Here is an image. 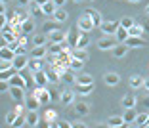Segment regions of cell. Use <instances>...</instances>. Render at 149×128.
<instances>
[{
	"label": "cell",
	"mask_w": 149,
	"mask_h": 128,
	"mask_svg": "<svg viewBox=\"0 0 149 128\" xmlns=\"http://www.w3.org/2000/svg\"><path fill=\"white\" fill-rule=\"evenodd\" d=\"M73 107H74V113H77L79 117H86L88 113H90V105H88V103H84V102L73 103Z\"/></svg>",
	"instance_id": "20"
},
{
	"label": "cell",
	"mask_w": 149,
	"mask_h": 128,
	"mask_svg": "<svg viewBox=\"0 0 149 128\" xmlns=\"http://www.w3.org/2000/svg\"><path fill=\"white\" fill-rule=\"evenodd\" d=\"M145 13H147V15H149V4H147V8H145Z\"/></svg>",
	"instance_id": "54"
},
{
	"label": "cell",
	"mask_w": 149,
	"mask_h": 128,
	"mask_svg": "<svg viewBox=\"0 0 149 128\" xmlns=\"http://www.w3.org/2000/svg\"><path fill=\"white\" fill-rule=\"evenodd\" d=\"M23 124H27L25 115H17V119L13 120V124H12V126H13V128H19V126H23Z\"/></svg>",
	"instance_id": "42"
},
{
	"label": "cell",
	"mask_w": 149,
	"mask_h": 128,
	"mask_svg": "<svg viewBox=\"0 0 149 128\" xmlns=\"http://www.w3.org/2000/svg\"><path fill=\"white\" fill-rule=\"evenodd\" d=\"M126 44L130 46V48H143L147 42H145L143 36H128V38H126Z\"/></svg>",
	"instance_id": "13"
},
{
	"label": "cell",
	"mask_w": 149,
	"mask_h": 128,
	"mask_svg": "<svg viewBox=\"0 0 149 128\" xmlns=\"http://www.w3.org/2000/svg\"><path fill=\"white\" fill-rule=\"evenodd\" d=\"M128 2H132V4H138V2H140V0H128Z\"/></svg>",
	"instance_id": "53"
},
{
	"label": "cell",
	"mask_w": 149,
	"mask_h": 128,
	"mask_svg": "<svg viewBox=\"0 0 149 128\" xmlns=\"http://www.w3.org/2000/svg\"><path fill=\"white\" fill-rule=\"evenodd\" d=\"M17 119V111L13 109V111H10V113H6V117H4V120H6V124H10L12 126L13 124V120Z\"/></svg>",
	"instance_id": "39"
},
{
	"label": "cell",
	"mask_w": 149,
	"mask_h": 128,
	"mask_svg": "<svg viewBox=\"0 0 149 128\" xmlns=\"http://www.w3.org/2000/svg\"><path fill=\"white\" fill-rule=\"evenodd\" d=\"M27 69L33 71V73H36V71H42V59L31 58V59H29V67H27Z\"/></svg>",
	"instance_id": "32"
},
{
	"label": "cell",
	"mask_w": 149,
	"mask_h": 128,
	"mask_svg": "<svg viewBox=\"0 0 149 128\" xmlns=\"http://www.w3.org/2000/svg\"><path fill=\"white\" fill-rule=\"evenodd\" d=\"M29 56H15V59H13V67L17 71H25L27 67H29Z\"/></svg>",
	"instance_id": "10"
},
{
	"label": "cell",
	"mask_w": 149,
	"mask_h": 128,
	"mask_svg": "<svg viewBox=\"0 0 149 128\" xmlns=\"http://www.w3.org/2000/svg\"><path fill=\"white\" fill-rule=\"evenodd\" d=\"M134 25H136V21L132 17H128V15L120 19V27H124V29H130V27H134Z\"/></svg>",
	"instance_id": "40"
},
{
	"label": "cell",
	"mask_w": 149,
	"mask_h": 128,
	"mask_svg": "<svg viewBox=\"0 0 149 128\" xmlns=\"http://www.w3.org/2000/svg\"><path fill=\"white\" fill-rule=\"evenodd\" d=\"M79 36H80V29L79 31H71L69 36H67V42H69L73 48H77V44H79Z\"/></svg>",
	"instance_id": "35"
},
{
	"label": "cell",
	"mask_w": 149,
	"mask_h": 128,
	"mask_svg": "<svg viewBox=\"0 0 149 128\" xmlns=\"http://www.w3.org/2000/svg\"><path fill=\"white\" fill-rule=\"evenodd\" d=\"M25 120H27V126L35 128L36 124H38V120H40L38 111H35V109H27V113H25Z\"/></svg>",
	"instance_id": "7"
},
{
	"label": "cell",
	"mask_w": 149,
	"mask_h": 128,
	"mask_svg": "<svg viewBox=\"0 0 149 128\" xmlns=\"http://www.w3.org/2000/svg\"><path fill=\"white\" fill-rule=\"evenodd\" d=\"M46 75H48V80L50 84H57L61 82V73L56 69V67H52V69H46Z\"/></svg>",
	"instance_id": "18"
},
{
	"label": "cell",
	"mask_w": 149,
	"mask_h": 128,
	"mask_svg": "<svg viewBox=\"0 0 149 128\" xmlns=\"http://www.w3.org/2000/svg\"><path fill=\"white\" fill-rule=\"evenodd\" d=\"M67 36H69V33H63L61 29H56L54 33L48 35V38H50V42H63V40H67Z\"/></svg>",
	"instance_id": "16"
},
{
	"label": "cell",
	"mask_w": 149,
	"mask_h": 128,
	"mask_svg": "<svg viewBox=\"0 0 149 128\" xmlns=\"http://www.w3.org/2000/svg\"><path fill=\"white\" fill-rule=\"evenodd\" d=\"M124 119L123 117H118V115H113V117H109V119L105 120V126H109V128H120V126H124Z\"/></svg>",
	"instance_id": "15"
},
{
	"label": "cell",
	"mask_w": 149,
	"mask_h": 128,
	"mask_svg": "<svg viewBox=\"0 0 149 128\" xmlns=\"http://www.w3.org/2000/svg\"><path fill=\"white\" fill-rule=\"evenodd\" d=\"M138 99L134 94H126V96H123V99H120V105L124 107V109H130V107H136Z\"/></svg>",
	"instance_id": "17"
},
{
	"label": "cell",
	"mask_w": 149,
	"mask_h": 128,
	"mask_svg": "<svg viewBox=\"0 0 149 128\" xmlns=\"http://www.w3.org/2000/svg\"><path fill=\"white\" fill-rule=\"evenodd\" d=\"M141 27H143V31H145V33L149 35V15H147V17L143 19V21H141Z\"/></svg>",
	"instance_id": "46"
},
{
	"label": "cell",
	"mask_w": 149,
	"mask_h": 128,
	"mask_svg": "<svg viewBox=\"0 0 149 128\" xmlns=\"http://www.w3.org/2000/svg\"><path fill=\"white\" fill-rule=\"evenodd\" d=\"M50 96H52V99H59V97H61V90L52 88V90H50Z\"/></svg>",
	"instance_id": "44"
},
{
	"label": "cell",
	"mask_w": 149,
	"mask_h": 128,
	"mask_svg": "<svg viewBox=\"0 0 149 128\" xmlns=\"http://www.w3.org/2000/svg\"><path fill=\"white\" fill-rule=\"evenodd\" d=\"M147 120H149V113H138L134 126H147Z\"/></svg>",
	"instance_id": "33"
},
{
	"label": "cell",
	"mask_w": 149,
	"mask_h": 128,
	"mask_svg": "<svg viewBox=\"0 0 149 128\" xmlns=\"http://www.w3.org/2000/svg\"><path fill=\"white\" fill-rule=\"evenodd\" d=\"M103 82H105L107 86H117V84L120 82V75L115 73V71H109V73L103 75Z\"/></svg>",
	"instance_id": "9"
},
{
	"label": "cell",
	"mask_w": 149,
	"mask_h": 128,
	"mask_svg": "<svg viewBox=\"0 0 149 128\" xmlns=\"http://www.w3.org/2000/svg\"><path fill=\"white\" fill-rule=\"evenodd\" d=\"M33 31H35V21L29 17L27 21H23V23H21V35H31Z\"/></svg>",
	"instance_id": "26"
},
{
	"label": "cell",
	"mask_w": 149,
	"mask_h": 128,
	"mask_svg": "<svg viewBox=\"0 0 149 128\" xmlns=\"http://www.w3.org/2000/svg\"><path fill=\"white\" fill-rule=\"evenodd\" d=\"M56 10H57V6L54 4V0H50V2H46V4L42 6V13L44 15H54Z\"/></svg>",
	"instance_id": "31"
},
{
	"label": "cell",
	"mask_w": 149,
	"mask_h": 128,
	"mask_svg": "<svg viewBox=\"0 0 149 128\" xmlns=\"http://www.w3.org/2000/svg\"><path fill=\"white\" fill-rule=\"evenodd\" d=\"M120 27V19H113V21H103L101 23V31H103V35H113L115 36V33H117V29Z\"/></svg>",
	"instance_id": "4"
},
{
	"label": "cell",
	"mask_w": 149,
	"mask_h": 128,
	"mask_svg": "<svg viewBox=\"0 0 149 128\" xmlns=\"http://www.w3.org/2000/svg\"><path fill=\"white\" fill-rule=\"evenodd\" d=\"M17 38H19V35H15L13 31H2V42L4 44H10V42H13Z\"/></svg>",
	"instance_id": "29"
},
{
	"label": "cell",
	"mask_w": 149,
	"mask_h": 128,
	"mask_svg": "<svg viewBox=\"0 0 149 128\" xmlns=\"http://www.w3.org/2000/svg\"><path fill=\"white\" fill-rule=\"evenodd\" d=\"M52 17L56 19L57 23H65L67 19H69V13H67V12H65L63 8H57V10H56V13H54Z\"/></svg>",
	"instance_id": "27"
},
{
	"label": "cell",
	"mask_w": 149,
	"mask_h": 128,
	"mask_svg": "<svg viewBox=\"0 0 149 128\" xmlns=\"http://www.w3.org/2000/svg\"><path fill=\"white\" fill-rule=\"evenodd\" d=\"M29 56L35 58V59H46V56H48V46H33Z\"/></svg>",
	"instance_id": "6"
},
{
	"label": "cell",
	"mask_w": 149,
	"mask_h": 128,
	"mask_svg": "<svg viewBox=\"0 0 149 128\" xmlns=\"http://www.w3.org/2000/svg\"><path fill=\"white\" fill-rule=\"evenodd\" d=\"M27 88H21V86H10V96L15 103H25V97H27Z\"/></svg>",
	"instance_id": "3"
},
{
	"label": "cell",
	"mask_w": 149,
	"mask_h": 128,
	"mask_svg": "<svg viewBox=\"0 0 149 128\" xmlns=\"http://www.w3.org/2000/svg\"><path fill=\"white\" fill-rule=\"evenodd\" d=\"M130 50H132V48L126 44V42H117V44H115V48L111 50V52H113V58L120 59V58H124V56H126Z\"/></svg>",
	"instance_id": "5"
},
{
	"label": "cell",
	"mask_w": 149,
	"mask_h": 128,
	"mask_svg": "<svg viewBox=\"0 0 149 128\" xmlns=\"http://www.w3.org/2000/svg\"><path fill=\"white\" fill-rule=\"evenodd\" d=\"M77 86H82V84H94V77L88 75V73H80V75H77Z\"/></svg>",
	"instance_id": "24"
},
{
	"label": "cell",
	"mask_w": 149,
	"mask_h": 128,
	"mask_svg": "<svg viewBox=\"0 0 149 128\" xmlns=\"http://www.w3.org/2000/svg\"><path fill=\"white\" fill-rule=\"evenodd\" d=\"M143 90H147V92H149V79L143 80Z\"/></svg>",
	"instance_id": "51"
},
{
	"label": "cell",
	"mask_w": 149,
	"mask_h": 128,
	"mask_svg": "<svg viewBox=\"0 0 149 128\" xmlns=\"http://www.w3.org/2000/svg\"><path fill=\"white\" fill-rule=\"evenodd\" d=\"M15 73H17L15 67H12V69H8V71H0V80H10Z\"/></svg>",
	"instance_id": "38"
},
{
	"label": "cell",
	"mask_w": 149,
	"mask_h": 128,
	"mask_svg": "<svg viewBox=\"0 0 149 128\" xmlns=\"http://www.w3.org/2000/svg\"><path fill=\"white\" fill-rule=\"evenodd\" d=\"M36 2H38L40 6H44V4H46V2H50V0H36Z\"/></svg>",
	"instance_id": "52"
},
{
	"label": "cell",
	"mask_w": 149,
	"mask_h": 128,
	"mask_svg": "<svg viewBox=\"0 0 149 128\" xmlns=\"http://www.w3.org/2000/svg\"><path fill=\"white\" fill-rule=\"evenodd\" d=\"M35 80H36V86H46V84H50L48 75H46V71H44V69L35 73Z\"/></svg>",
	"instance_id": "23"
},
{
	"label": "cell",
	"mask_w": 149,
	"mask_h": 128,
	"mask_svg": "<svg viewBox=\"0 0 149 128\" xmlns=\"http://www.w3.org/2000/svg\"><path fill=\"white\" fill-rule=\"evenodd\" d=\"M61 82L63 84H74L77 82V75H74V71L71 69V67L61 73Z\"/></svg>",
	"instance_id": "14"
},
{
	"label": "cell",
	"mask_w": 149,
	"mask_h": 128,
	"mask_svg": "<svg viewBox=\"0 0 149 128\" xmlns=\"http://www.w3.org/2000/svg\"><path fill=\"white\" fill-rule=\"evenodd\" d=\"M77 29H80V31H84V33H90L92 29H96V25H94L92 17H90L86 12H84L82 15L79 17V21H77Z\"/></svg>",
	"instance_id": "2"
},
{
	"label": "cell",
	"mask_w": 149,
	"mask_h": 128,
	"mask_svg": "<svg viewBox=\"0 0 149 128\" xmlns=\"http://www.w3.org/2000/svg\"><path fill=\"white\" fill-rule=\"evenodd\" d=\"M128 33H130V36H143V27H141V23H140V25H138V23H136V25H134V27H130V29H128Z\"/></svg>",
	"instance_id": "37"
},
{
	"label": "cell",
	"mask_w": 149,
	"mask_h": 128,
	"mask_svg": "<svg viewBox=\"0 0 149 128\" xmlns=\"http://www.w3.org/2000/svg\"><path fill=\"white\" fill-rule=\"evenodd\" d=\"M15 54H17V56H29V50H27L25 46L21 44V46H19L17 50H15Z\"/></svg>",
	"instance_id": "45"
},
{
	"label": "cell",
	"mask_w": 149,
	"mask_h": 128,
	"mask_svg": "<svg viewBox=\"0 0 149 128\" xmlns=\"http://www.w3.org/2000/svg\"><path fill=\"white\" fill-rule=\"evenodd\" d=\"M65 2H67V0H54V4H56L57 8H63V6H65Z\"/></svg>",
	"instance_id": "47"
},
{
	"label": "cell",
	"mask_w": 149,
	"mask_h": 128,
	"mask_svg": "<svg viewBox=\"0 0 149 128\" xmlns=\"http://www.w3.org/2000/svg\"><path fill=\"white\" fill-rule=\"evenodd\" d=\"M94 90V84H82L77 88V96H90Z\"/></svg>",
	"instance_id": "34"
},
{
	"label": "cell",
	"mask_w": 149,
	"mask_h": 128,
	"mask_svg": "<svg viewBox=\"0 0 149 128\" xmlns=\"http://www.w3.org/2000/svg\"><path fill=\"white\" fill-rule=\"evenodd\" d=\"M73 128H86V124H84V122H74Z\"/></svg>",
	"instance_id": "49"
},
{
	"label": "cell",
	"mask_w": 149,
	"mask_h": 128,
	"mask_svg": "<svg viewBox=\"0 0 149 128\" xmlns=\"http://www.w3.org/2000/svg\"><path fill=\"white\" fill-rule=\"evenodd\" d=\"M147 126H149V120H147Z\"/></svg>",
	"instance_id": "57"
},
{
	"label": "cell",
	"mask_w": 149,
	"mask_h": 128,
	"mask_svg": "<svg viewBox=\"0 0 149 128\" xmlns=\"http://www.w3.org/2000/svg\"><path fill=\"white\" fill-rule=\"evenodd\" d=\"M40 27H42V33H46V35H50V33H54V31H56V29H57V21H56V19H46V21H42V25H40Z\"/></svg>",
	"instance_id": "21"
},
{
	"label": "cell",
	"mask_w": 149,
	"mask_h": 128,
	"mask_svg": "<svg viewBox=\"0 0 149 128\" xmlns=\"http://www.w3.org/2000/svg\"><path fill=\"white\" fill-rule=\"evenodd\" d=\"M31 2H33V0H19V6H23V8H25V6H29Z\"/></svg>",
	"instance_id": "48"
},
{
	"label": "cell",
	"mask_w": 149,
	"mask_h": 128,
	"mask_svg": "<svg viewBox=\"0 0 149 128\" xmlns=\"http://www.w3.org/2000/svg\"><path fill=\"white\" fill-rule=\"evenodd\" d=\"M73 58L82 59V61H88V50L86 48H73Z\"/></svg>",
	"instance_id": "30"
},
{
	"label": "cell",
	"mask_w": 149,
	"mask_h": 128,
	"mask_svg": "<svg viewBox=\"0 0 149 128\" xmlns=\"http://www.w3.org/2000/svg\"><path fill=\"white\" fill-rule=\"evenodd\" d=\"M84 63H86V61L73 58V59H71V69H73V71H79V69H82V65H84Z\"/></svg>",
	"instance_id": "41"
},
{
	"label": "cell",
	"mask_w": 149,
	"mask_h": 128,
	"mask_svg": "<svg viewBox=\"0 0 149 128\" xmlns=\"http://www.w3.org/2000/svg\"><path fill=\"white\" fill-rule=\"evenodd\" d=\"M143 107H145V109H149V96L143 97Z\"/></svg>",
	"instance_id": "50"
},
{
	"label": "cell",
	"mask_w": 149,
	"mask_h": 128,
	"mask_svg": "<svg viewBox=\"0 0 149 128\" xmlns=\"http://www.w3.org/2000/svg\"><path fill=\"white\" fill-rule=\"evenodd\" d=\"M97 50H101V52H109V50L115 48V44H117V38H115L113 35H103L101 38H97Z\"/></svg>",
	"instance_id": "1"
},
{
	"label": "cell",
	"mask_w": 149,
	"mask_h": 128,
	"mask_svg": "<svg viewBox=\"0 0 149 128\" xmlns=\"http://www.w3.org/2000/svg\"><path fill=\"white\" fill-rule=\"evenodd\" d=\"M88 44H90V36H88V33L80 31V36H79V44H77V48H88Z\"/></svg>",
	"instance_id": "36"
},
{
	"label": "cell",
	"mask_w": 149,
	"mask_h": 128,
	"mask_svg": "<svg viewBox=\"0 0 149 128\" xmlns=\"http://www.w3.org/2000/svg\"><path fill=\"white\" fill-rule=\"evenodd\" d=\"M73 2H77V4H79V2H82V0H73Z\"/></svg>",
	"instance_id": "55"
},
{
	"label": "cell",
	"mask_w": 149,
	"mask_h": 128,
	"mask_svg": "<svg viewBox=\"0 0 149 128\" xmlns=\"http://www.w3.org/2000/svg\"><path fill=\"white\" fill-rule=\"evenodd\" d=\"M54 126H57V128H73V124L67 122V120H56Z\"/></svg>",
	"instance_id": "43"
},
{
	"label": "cell",
	"mask_w": 149,
	"mask_h": 128,
	"mask_svg": "<svg viewBox=\"0 0 149 128\" xmlns=\"http://www.w3.org/2000/svg\"><path fill=\"white\" fill-rule=\"evenodd\" d=\"M25 105H27V109H35V111H38V107L42 105V103L38 102V97L35 96V94H27V97H25Z\"/></svg>",
	"instance_id": "11"
},
{
	"label": "cell",
	"mask_w": 149,
	"mask_h": 128,
	"mask_svg": "<svg viewBox=\"0 0 149 128\" xmlns=\"http://www.w3.org/2000/svg\"><path fill=\"white\" fill-rule=\"evenodd\" d=\"M74 96H77V92H73V90H61V97H59V102L63 103V105H73L74 103Z\"/></svg>",
	"instance_id": "8"
},
{
	"label": "cell",
	"mask_w": 149,
	"mask_h": 128,
	"mask_svg": "<svg viewBox=\"0 0 149 128\" xmlns=\"http://www.w3.org/2000/svg\"><path fill=\"white\" fill-rule=\"evenodd\" d=\"M86 13L92 17V21H94V25L96 27H101V23H103V17H101V13L97 12V10H94V8H88L86 10Z\"/></svg>",
	"instance_id": "22"
},
{
	"label": "cell",
	"mask_w": 149,
	"mask_h": 128,
	"mask_svg": "<svg viewBox=\"0 0 149 128\" xmlns=\"http://www.w3.org/2000/svg\"><path fill=\"white\" fill-rule=\"evenodd\" d=\"M128 36H130V33H128V29H124V27H118L117 33H115V38H117V42H126Z\"/></svg>",
	"instance_id": "28"
},
{
	"label": "cell",
	"mask_w": 149,
	"mask_h": 128,
	"mask_svg": "<svg viewBox=\"0 0 149 128\" xmlns=\"http://www.w3.org/2000/svg\"><path fill=\"white\" fill-rule=\"evenodd\" d=\"M136 117H138L136 109H134V107H130V109H126V111H124L123 119H124V122H126V124H134V120H136Z\"/></svg>",
	"instance_id": "25"
},
{
	"label": "cell",
	"mask_w": 149,
	"mask_h": 128,
	"mask_svg": "<svg viewBox=\"0 0 149 128\" xmlns=\"http://www.w3.org/2000/svg\"><path fill=\"white\" fill-rule=\"evenodd\" d=\"M2 2H4V4H8V2H10V0H2Z\"/></svg>",
	"instance_id": "56"
},
{
	"label": "cell",
	"mask_w": 149,
	"mask_h": 128,
	"mask_svg": "<svg viewBox=\"0 0 149 128\" xmlns=\"http://www.w3.org/2000/svg\"><path fill=\"white\" fill-rule=\"evenodd\" d=\"M143 80L145 79L141 75H132L130 80H128V84H130L132 90H140V88H143Z\"/></svg>",
	"instance_id": "19"
},
{
	"label": "cell",
	"mask_w": 149,
	"mask_h": 128,
	"mask_svg": "<svg viewBox=\"0 0 149 128\" xmlns=\"http://www.w3.org/2000/svg\"><path fill=\"white\" fill-rule=\"evenodd\" d=\"M33 44L35 46H48L50 44V38L46 33H35L33 35Z\"/></svg>",
	"instance_id": "12"
},
{
	"label": "cell",
	"mask_w": 149,
	"mask_h": 128,
	"mask_svg": "<svg viewBox=\"0 0 149 128\" xmlns=\"http://www.w3.org/2000/svg\"><path fill=\"white\" fill-rule=\"evenodd\" d=\"M90 2H92V0H90Z\"/></svg>",
	"instance_id": "58"
}]
</instances>
